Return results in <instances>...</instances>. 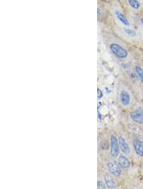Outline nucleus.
Instances as JSON below:
<instances>
[{"instance_id": "nucleus-9", "label": "nucleus", "mask_w": 143, "mask_h": 189, "mask_svg": "<svg viewBox=\"0 0 143 189\" xmlns=\"http://www.w3.org/2000/svg\"><path fill=\"white\" fill-rule=\"evenodd\" d=\"M132 145L136 153L138 155L143 157V145L139 140H134L132 142Z\"/></svg>"}, {"instance_id": "nucleus-13", "label": "nucleus", "mask_w": 143, "mask_h": 189, "mask_svg": "<svg viewBox=\"0 0 143 189\" xmlns=\"http://www.w3.org/2000/svg\"><path fill=\"white\" fill-rule=\"evenodd\" d=\"M124 31L126 33L130 36L131 37H135L137 36V33L136 32L134 31V30H133L132 29H130V28H125L124 29Z\"/></svg>"}, {"instance_id": "nucleus-3", "label": "nucleus", "mask_w": 143, "mask_h": 189, "mask_svg": "<svg viewBox=\"0 0 143 189\" xmlns=\"http://www.w3.org/2000/svg\"><path fill=\"white\" fill-rule=\"evenodd\" d=\"M120 152L119 143L117 138L114 135L111 136V149H110V155L113 158L118 157Z\"/></svg>"}, {"instance_id": "nucleus-15", "label": "nucleus", "mask_w": 143, "mask_h": 189, "mask_svg": "<svg viewBox=\"0 0 143 189\" xmlns=\"http://www.w3.org/2000/svg\"><path fill=\"white\" fill-rule=\"evenodd\" d=\"M103 96H104V94H103V91H101L100 89H97V97H98V99H99V100H101V99L103 97Z\"/></svg>"}, {"instance_id": "nucleus-4", "label": "nucleus", "mask_w": 143, "mask_h": 189, "mask_svg": "<svg viewBox=\"0 0 143 189\" xmlns=\"http://www.w3.org/2000/svg\"><path fill=\"white\" fill-rule=\"evenodd\" d=\"M130 117L134 122L139 124H143V108L139 107L130 113Z\"/></svg>"}, {"instance_id": "nucleus-8", "label": "nucleus", "mask_w": 143, "mask_h": 189, "mask_svg": "<svg viewBox=\"0 0 143 189\" xmlns=\"http://www.w3.org/2000/svg\"><path fill=\"white\" fill-rule=\"evenodd\" d=\"M120 101L123 106H129L130 103V96L129 92L125 91H121L120 93Z\"/></svg>"}, {"instance_id": "nucleus-6", "label": "nucleus", "mask_w": 143, "mask_h": 189, "mask_svg": "<svg viewBox=\"0 0 143 189\" xmlns=\"http://www.w3.org/2000/svg\"><path fill=\"white\" fill-rule=\"evenodd\" d=\"M118 164L120 167L123 169H127L130 166V162L128 159L125 156L124 154H120L118 157Z\"/></svg>"}, {"instance_id": "nucleus-10", "label": "nucleus", "mask_w": 143, "mask_h": 189, "mask_svg": "<svg viewBox=\"0 0 143 189\" xmlns=\"http://www.w3.org/2000/svg\"><path fill=\"white\" fill-rule=\"evenodd\" d=\"M115 14V16L117 17L118 20L120 21L121 23L123 24V25L126 26H130L129 21L127 20V19L125 17V16L121 12L118 11V10H116Z\"/></svg>"}, {"instance_id": "nucleus-1", "label": "nucleus", "mask_w": 143, "mask_h": 189, "mask_svg": "<svg viewBox=\"0 0 143 189\" xmlns=\"http://www.w3.org/2000/svg\"><path fill=\"white\" fill-rule=\"evenodd\" d=\"M109 48L113 55L118 59H125L129 55L127 50L118 43L111 44Z\"/></svg>"}, {"instance_id": "nucleus-11", "label": "nucleus", "mask_w": 143, "mask_h": 189, "mask_svg": "<svg viewBox=\"0 0 143 189\" xmlns=\"http://www.w3.org/2000/svg\"><path fill=\"white\" fill-rule=\"evenodd\" d=\"M128 3H129V4L130 5L131 7L136 9V10L139 9L140 7H141V4H140V3L138 1H137V0H129Z\"/></svg>"}, {"instance_id": "nucleus-16", "label": "nucleus", "mask_w": 143, "mask_h": 189, "mask_svg": "<svg viewBox=\"0 0 143 189\" xmlns=\"http://www.w3.org/2000/svg\"><path fill=\"white\" fill-rule=\"evenodd\" d=\"M97 115H98V118H99L100 120L101 119H102V115H101V114L99 112V111H98V114H97Z\"/></svg>"}, {"instance_id": "nucleus-18", "label": "nucleus", "mask_w": 143, "mask_h": 189, "mask_svg": "<svg viewBox=\"0 0 143 189\" xmlns=\"http://www.w3.org/2000/svg\"><path fill=\"white\" fill-rule=\"evenodd\" d=\"M97 14H98V16H100L101 14V10L99 8H98V9H97Z\"/></svg>"}, {"instance_id": "nucleus-2", "label": "nucleus", "mask_w": 143, "mask_h": 189, "mask_svg": "<svg viewBox=\"0 0 143 189\" xmlns=\"http://www.w3.org/2000/svg\"><path fill=\"white\" fill-rule=\"evenodd\" d=\"M106 167L108 168L109 172L112 175L116 177H120L122 174V171L120 166L118 164H117L115 161H109L106 163Z\"/></svg>"}, {"instance_id": "nucleus-5", "label": "nucleus", "mask_w": 143, "mask_h": 189, "mask_svg": "<svg viewBox=\"0 0 143 189\" xmlns=\"http://www.w3.org/2000/svg\"><path fill=\"white\" fill-rule=\"evenodd\" d=\"M119 146L121 150V152H123L124 155H129L130 154V148L129 145H128L125 139L123 137L120 136L118 138Z\"/></svg>"}, {"instance_id": "nucleus-19", "label": "nucleus", "mask_w": 143, "mask_h": 189, "mask_svg": "<svg viewBox=\"0 0 143 189\" xmlns=\"http://www.w3.org/2000/svg\"><path fill=\"white\" fill-rule=\"evenodd\" d=\"M141 23H142V26H143V17L141 19Z\"/></svg>"}, {"instance_id": "nucleus-17", "label": "nucleus", "mask_w": 143, "mask_h": 189, "mask_svg": "<svg viewBox=\"0 0 143 189\" xmlns=\"http://www.w3.org/2000/svg\"><path fill=\"white\" fill-rule=\"evenodd\" d=\"M105 90H106V91L107 92V93H110L111 91V90H110L109 88L108 87H106L105 88Z\"/></svg>"}, {"instance_id": "nucleus-7", "label": "nucleus", "mask_w": 143, "mask_h": 189, "mask_svg": "<svg viewBox=\"0 0 143 189\" xmlns=\"http://www.w3.org/2000/svg\"><path fill=\"white\" fill-rule=\"evenodd\" d=\"M104 182L106 187L109 189H113L116 186V183L112 176L108 173H105L104 175Z\"/></svg>"}, {"instance_id": "nucleus-14", "label": "nucleus", "mask_w": 143, "mask_h": 189, "mask_svg": "<svg viewBox=\"0 0 143 189\" xmlns=\"http://www.w3.org/2000/svg\"><path fill=\"white\" fill-rule=\"evenodd\" d=\"M97 189H106V185L103 181L98 180Z\"/></svg>"}, {"instance_id": "nucleus-12", "label": "nucleus", "mask_w": 143, "mask_h": 189, "mask_svg": "<svg viewBox=\"0 0 143 189\" xmlns=\"http://www.w3.org/2000/svg\"><path fill=\"white\" fill-rule=\"evenodd\" d=\"M135 71L137 75L139 78V79L143 82V70L142 68L140 67L139 66H136Z\"/></svg>"}]
</instances>
